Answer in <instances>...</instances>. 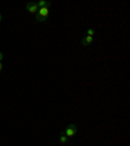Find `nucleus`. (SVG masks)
I'll list each match as a JSON object with an SVG mask.
<instances>
[{
    "mask_svg": "<svg viewBox=\"0 0 130 146\" xmlns=\"http://www.w3.org/2000/svg\"><path fill=\"white\" fill-rule=\"evenodd\" d=\"M48 15H49V7L39 8V9H38V12L35 13V18H36V21H39V22H44L46 20H47V17H48Z\"/></svg>",
    "mask_w": 130,
    "mask_h": 146,
    "instance_id": "f257e3e1",
    "label": "nucleus"
},
{
    "mask_svg": "<svg viewBox=\"0 0 130 146\" xmlns=\"http://www.w3.org/2000/svg\"><path fill=\"white\" fill-rule=\"evenodd\" d=\"M77 131H78V129H77V125L76 124H70L69 127L64 131V134H65L67 137H73V136H76Z\"/></svg>",
    "mask_w": 130,
    "mask_h": 146,
    "instance_id": "f03ea898",
    "label": "nucleus"
},
{
    "mask_svg": "<svg viewBox=\"0 0 130 146\" xmlns=\"http://www.w3.org/2000/svg\"><path fill=\"white\" fill-rule=\"evenodd\" d=\"M26 9L29 11L30 13H36L38 12V5H36V3H29V4H26Z\"/></svg>",
    "mask_w": 130,
    "mask_h": 146,
    "instance_id": "7ed1b4c3",
    "label": "nucleus"
},
{
    "mask_svg": "<svg viewBox=\"0 0 130 146\" xmlns=\"http://www.w3.org/2000/svg\"><path fill=\"white\" fill-rule=\"evenodd\" d=\"M92 42H94V39H92V36L86 35V36H83V38H82L81 44H82V46H90Z\"/></svg>",
    "mask_w": 130,
    "mask_h": 146,
    "instance_id": "20e7f679",
    "label": "nucleus"
},
{
    "mask_svg": "<svg viewBox=\"0 0 130 146\" xmlns=\"http://www.w3.org/2000/svg\"><path fill=\"white\" fill-rule=\"evenodd\" d=\"M36 5H38V8H44V7H49V3L46 0H40L39 3H36Z\"/></svg>",
    "mask_w": 130,
    "mask_h": 146,
    "instance_id": "39448f33",
    "label": "nucleus"
},
{
    "mask_svg": "<svg viewBox=\"0 0 130 146\" xmlns=\"http://www.w3.org/2000/svg\"><path fill=\"white\" fill-rule=\"evenodd\" d=\"M60 142H61V143H67V142H68V137L65 136L64 133L60 134Z\"/></svg>",
    "mask_w": 130,
    "mask_h": 146,
    "instance_id": "423d86ee",
    "label": "nucleus"
},
{
    "mask_svg": "<svg viewBox=\"0 0 130 146\" xmlns=\"http://www.w3.org/2000/svg\"><path fill=\"white\" fill-rule=\"evenodd\" d=\"M86 33H87V35H88V36H92V35L95 34V30H94V29H88V30L86 31Z\"/></svg>",
    "mask_w": 130,
    "mask_h": 146,
    "instance_id": "0eeeda50",
    "label": "nucleus"
},
{
    "mask_svg": "<svg viewBox=\"0 0 130 146\" xmlns=\"http://www.w3.org/2000/svg\"><path fill=\"white\" fill-rule=\"evenodd\" d=\"M1 69H3V65H1V61H0V72H1Z\"/></svg>",
    "mask_w": 130,
    "mask_h": 146,
    "instance_id": "6e6552de",
    "label": "nucleus"
},
{
    "mask_svg": "<svg viewBox=\"0 0 130 146\" xmlns=\"http://www.w3.org/2000/svg\"><path fill=\"white\" fill-rule=\"evenodd\" d=\"M1 59H3V54L0 52V61H1Z\"/></svg>",
    "mask_w": 130,
    "mask_h": 146,
    "instance_id": "1a4fd4ad",
    "label": "nucleus"
},
{
    "mask_svg": "<svg viewBox=\"0 0 130 146\" xmlns=\"http://www.w3.org/2000/svg\"><path fill=\"white\" fill-rule=\"evenodd\" d=\"M1 20H3V16L0 15V22H1Z\"/></svg>",
    "mask_w": 130,
    "mask_h": 146,
    "instance_id": "9d476101",
    "label": "nucleus"
}]
</instances>
